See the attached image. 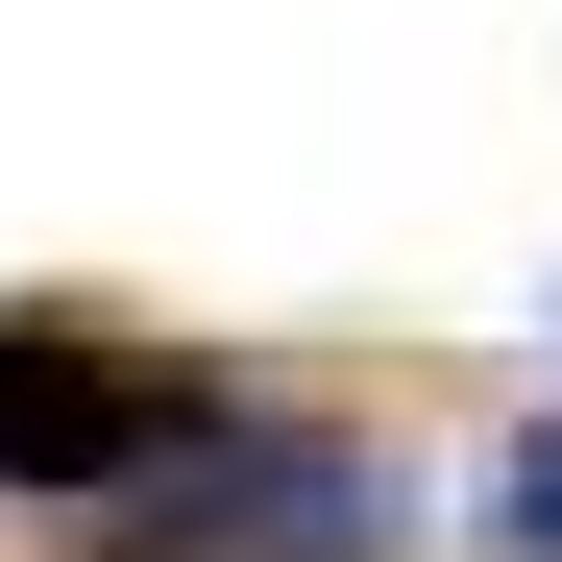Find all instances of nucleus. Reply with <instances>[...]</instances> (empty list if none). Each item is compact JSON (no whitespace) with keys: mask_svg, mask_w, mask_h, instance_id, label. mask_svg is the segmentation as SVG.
<instances>
[{"mask_svg":"<svg viewBox=\"0 0 562 562\" xmlns=\"http://www.w3.org/2000/svg\"><path fill=\"white\" fill-rule=\"evenodd\" d=\"M245 392L171 318H123V294H0V490H171V464H196Z\"/></svg>","mask_w":562,"mask_h":562,"instance_id":"obj_1","label":"nucleus"},{"mask_svg":"<svg viewBox=\"0 0 562 562\" xmlns=\"http://www.w3.org/2000/svg\"><path fill=\"white\" fill-rule=\"evenodd\" d=\"M147 562H392V440L342 416H221L147 490Z\"/></svg>","mask_w":562,"mask_h":562,"instance_id":"obj_2","label":"nucleus"},{"mask_svg":"<svg viewBox=\"0 0 562 562\" xmlns=\"http://www.w3.org/2000/svg\"><path fill=\"white\" fill-rule=\"evenodd\" d=\"M490 538H514V562H562V416H538V440L490 464Z\"/></svg>","mask_w":562,"mask_h":562,"instance_id":"obj_3","label":"nucleus"}]
</instances>
